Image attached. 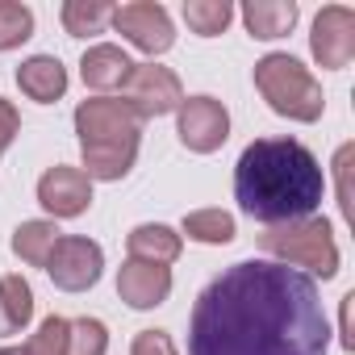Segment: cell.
Returning a JSON list of instances; mask_svg holds the SVG:
<instances>
[{
	"mask_svg": "<svg viewBox=\"0 0 355 355\" xmlns=\"http://www.w3.org/2000/svg\"><path fill=\"white\" fill-rule=\"evenodd\" d=\"M318 284L272 259H243L209 280L189 318V355H326Z\"/></svg>",
	"mask_w": 355,
	"mask_h": 355,
	"instance_id": "6da1fadb",
	"label": "cell"
},
{
	"mask_svg": "<svg viewBox=\"0 0 355 355\" xmlns=\"http://www.w3.org/2000/svg\"><path fill=\"white\" fill-rule=\"evenodd\" d=\"M326 197L318 155L297 138H255L234 163V201L263 226L313 218Z\"/></svg>",
	"mask_w": 355,
	"mask_h": 355,
	"instance_id": "7a4b0ae2",
	"label": "cell"
},
{
	"mask_svg": "<svg viewBox=\"0 0 355 355\" xmlns=\"http://www.w3.org/2000/svg\"><path fill=\"white\" fill-rule=\"evenodd\" d=\"M76 134L88 180H125L138 159L142 117L121 96H92L76 105Z\"/></svg>",
	"mask_w": 355,
	"mask_h": 355,
	"instance_id": "3957f363",
	"label": "cell"
},
{
	"mask_svg": "<svg viewBox=\"0 0 355 355\" xmlns=\"http://www.w3.org/2000/svg\"><path fill=\"white\" fill-rule=\"evenodd\" d=\"M255 88L268 101V109L288 117V121L309 125L326 109V96H322V84L313 80V71L301 59L284 55V51H272V55H263L255 63Z\"/></svg>",
	"mask_w": 355,
	"mask_h": 355,
	"instance_id": "277c9868",
	"label": "cell"
},
{
	"mask_svg": "<svg viewBox=\"0 0 355 355\" xmlns=\"http://www.w3.org/2000/svg\"><path fill=\"white\" fill-rule=\"evenodd\" d=\"M259 247L276 259V263H293V268H309L322 280L338 276V243L326 218H301V222H284V226H268L259 234Z\"/></svg>",
	"mask_w": 355,
	"mask_h": 355,
	"instance_id": "5b68a950",
	"label": "cell"
},
{
	"mask_svg": "<svg viewBox=\"0 0 355 355\" xmlns=\"http://www.w3.org/2000/svg\"><path fill=\"white\" fill-rule=\"evenodd\" d=\"M121 101L142 121H150V117H163V113L180 109L184 84H180V76H175L171 67H163V63H134V71H130V80L121 88Z\"/></svg>",
	"mask_w": 355,
	"mask_h": 355,
	"instance_id": "8992f818",
	"label": "cell"
},
{
	"mask_svg": "<svg viewBox=\"0 0 355 355\" xmlns=\"http://www.w3.org/2000/svg\"><path fill=\"white\" fill-rule=\"evenodd\" d=\"M175 134L193 155H214L230 138V113L218 96H184L175 109Z\"/></svg>",
	"mask_w": 355,
	"mask_h": 355,
	"instance_id": "52a82bcc",
	"label": "cell"
},
{
	"mask_svg": "<svg viewBox=\"0 0 355 355\" xmlns=\"http://www.w3.org/2000/svg\"><path fill=\"white\" fill-rule=\"evenodd\" d=\"M105 272V251L101 243L92 239H80V234H63L46 259V276L55 288L63 293H88Z\"/></svg>",
	"mask_w": 355,
	"mask_h": 355,
	"instance_id": "ba28073f",
	"label": "cell"
},
{
	"mask_svg": "<svg viewBox=\"0 0 355 355\" xmlns=\"http://www.w3.org/2000/svg\"><path fill=\"white\" fill-rule=\"evenodd\" d=\"M109 26L130 42V46H138L142 55H167L171 51V42H175V26H171V17H167V9L163 5H155V0H134V5H117L113 9V17H109Z\"/></svg>",
	"mask_w": 355,
	"mask_h": 355,
	"instance_id": "9c48e42d",
	"label": "cell"
},
{
	"mask_svg": "<svg viewBox=\"0 0 355 355\" xmlns=\"http://www.w3.org/2000/svg\"><path fill=\"white\" fill-rule=\"evenodd\" d=\"M309 51H313L318 67L343 71V67L355 59V13H351L347 5H326V9L313 17Z\"/></svg>",
	"mask_w": 355,
	"mask_h": 355,
	"instance_id": "30bf717a",
	"label": "cell"
},
{
	"mask_svg": "<svg viewBox=\"0 0 355 355\" xmlns=\"http://www.w3.org/2000/svg\"><path fill=\"white\" fill-rule=\"evenodd\" d=\"M38 205L59 222V218H80L92 205V180L84 175V167H67L55 163L42 171L38 180Z\"/></svg>",
	"mask_w": 355,
	"mask_h": 355,
	"instance_id": "8fae6325",
	"label": "cell"
},
{
	"mask_svg": "<svg viewBox=\"0 0 355 355\" xmlns=\"http://www.w3.org/2000/svg\"><path fill=\"white\" fill-rule=\"evenodd\" d=\"M117 297L130 309H159L171 297V268L142 263V259H125L117 268Z\"/></svg>",
	"mask_w": 355,
	"mask_h": 355,
	"instance_id": "7c38bea8",
	"label": "cell"
},
{
	"mask_svg": "<svg viewBox=\"0 0 355 355\" xmlns=\"http://www.w3.org/2000/svg\"><path fill=\"white\" fill-rule=\"evenodd\" d=\"M130 71H134L130 55H125L121 46H113V42H96V46H88V51H84V59H80V80H84L92 92L125 88Z\"/></svg>",
	"mask_w": 355,
	"mask_h": 355,
	"instance_id": "4fadbf2b",
	"label": "cell"
},
{
	"mask_svg": "<svg viewBox=\"0 0 355 355\" xmlns=\"http://www.w3.org/2000/svg\"><path fill=\"white\" fill-rule=\"evenodd\" d=\"M239 17H243L251 38L276 42V38H284L297 26L301 9H297V0H247V5L239 9Z\"/></svg>",
	"mask_w": 355,
	"mask_h": 355,
	"instance_id": "5bb4252c",
	"label": "cell"
},
{
	"mask_svg": "<svg viewBox=\"0 0 355 355\" xmlns=\"http://www.w3.org/2000/svg\"><path fill=\"white\" fill-rule=\"evenodd\" d=\"M17 88L38 101V105H55L63 101L67 92V67L55 59V55H30L21 67H17Z\"/></svg>",
	"mask_w": 355,
	"mask_h": 355,
	"instance_id": "9a60e30c",
	"label": "cell"
},
{
	"mask_svg": "<svg viewBox=\"0 0 355 355\" xmlns=\"http://www.w3.org/2000/svg\"><path fill=\"white\" fill-rule=\"evenodd\" d=\"M125 251H130V259H142V263H175L180 259V251H184V234H175L171 226H163V222H142V226H134L130 234H125Z\"/></svg>",
	"mask_w": 355,
	"mask_h": 355,
	"instance_id": "2e32d148",
	"label": "cell"
},
{
	"mask_svg": "<svg viewBox=\"0 0 355 355\" xmlns=\"http://www.w3.org/2000/svg\"><path fill=\"white\" fill-rule=\"evenodd\" d=\"M59 239H63V230H59L51 218L21 222V226L13 230V255L26 259L30 268H46V259H51V251H55Z\"/></svg>",
	"mask_w": 355,
	"mask_h": 355,
	"instance_id": "e0dca14e",
	"label": "cell"
},
{
	"mask_svg": "<svg viewBox=\"0 0 355 355\" xmlns=\"http://www.w3.org/2000/svg\"><path fill=\"white\" fill-rule=\"evenodd\" d=\"M30 318H34V288H30V280L17 276V272L0 276V326L13 334V330H26Z\"/></svg>",
	"mask_w": 355,
	"mask_h": 355,
	"instance_id": "ac0fdd59",
	"label": "cell"
},
{
	"mask_svg": "<svg viewBox=\"0 0 355 355\" xmlns=\"http://www.w3.org/2000/svg\"><path fill=\"white\" fill-rule=\"evenodd\" d=\"M180 230L193 243H205V247H226L239 234L234 214H226V209H193V214H184V226Z\"/></svg>",
	"mask_w": 355,
	"mask_h": 355,
	"instance_id": "d6986e66",
	"label": "cell"
},
{
	"mask_svg": "<svg viewBox=\"0 0 355 355\" xmlns=\"http://www.w3.org/2000/svg\"><path fill=\"white\" fill-rule=\"evenodd\" d=\"M59 17H63V30L71 38H92V34H105L113 5H105V0H67L59 9Z\"/></svg>",
	"mask_w": 355,
	"mask_h": 355,
	"instance_id": "ffe728a7",
	"label": "cell"
},
{
	"mask_svg": "<svg viewBox=\"0 0 355 355\" xmlns=\"http://www.w3.org/2000/svg\"><path fill=\"white\" fill-rule=\"evenodd\" d=\"M184 21H189L193 34L218 38L234 21V5H230V0H184Z\"/></svg>",
	"mask_w": 355,
	"mask_h": 355,
	"instance_id": "44dd1931",
	"label": "cell"
},
{
	"mask_svg": "<svg viewBox=\"0 0 355 355\" xmlns=\"http://www.w3.org/2000/svg\"><path fill=\"white\" fill-rule=\"evenodd\" d=\"M34 38V9L17 0H0V51H17Z\"/></svg>",
	"mask_w": 355,
	"mask_h": 355,
	"instance_id": "7402d4cb",
	"label": "cell"
},
{
	"mask_svg": "<svg viewBox=\"0 0 355 355\" xmlns=\"http://www.w3.org/2000/svg\"><path fill=\"white\" fill-rule=\"evenodd\" d=\"M109 351V330L101 318H76L67 326V355H105Z\"/></svg>",
	"mask_w": 355,
	"mask_h": 355,
	"instance_id": "603a6c76",
	"label": "cell"
},
{
	"mask_svg": "<svg viewBox=\"0 0 355 355\" xmlns=\"http://www.w3.org/2000/svg\"><path fill=\"white\" fill-rule=\"evenodd\" d=\"M67 318H59V313H51L34 334H30V343L21 347V355H67Z\"/></svg>",
	"mask_w": 355,
	"mask_h": 355,
	"instance_id": "cb8c5ba5",
	"label": "cell"
},
{
	"mask_svg": "<svg viewBox=\"0 0 355 355\" xmlns=\"http://www.w3.org/2000/svg\"><path fill=\"white\" fill-rule=\"evenodd\" d=\"M130 355H180L167 330H138L130 343Z\"/></svg>",
	"mask_w": 355,
	"mask_h": 355,
	"instance_id": "d4e9b609",
	"label": "cell"
},
{
	"mask_svg": "<svg viewBox=\"0 0 355 355\" xmlns=\"http://www.w3.org/2000/svg\"><path fill=\"white\" fill-rule=\"evenodd\" d=\"M351 155H355V146H351V142H343V146H338V155H334V175H338V209H343V218H347V222H355V214H351V184H347Z\"/></svg>",
	"mask_w": 355,
	"mask_h": 355,
	"instance_id": "484cf974",
	"label": "cell"
},
{
	"mask_svg": "<svg viewBox=\"0 0 355 355\" xmlns=\"http://www.w3.org/2000/svg\"><path fill=\"white\" fill-rule=\"evenodd\" d=\"M21 134V113L13 109V101L0 96V155H5L13 146V138Z\"/></svg>",
	"mask_w": 355,
	"mask_h": 355,
	"instance_id": "4316f807",
	"label": "cell"
},
{
	"mask_svg": "<svg viewBox=\"0 0 355 355\" xmlns=\"http://www.w3.org/2000/svg\"><path fill=\"white\" fill-rule=\"evenodd\" d=\"M351 305H355V293H343V301H338V343H343V351H355V334H351Z\"/></svg>",
	"mask_w": 355,
	"mask_h": 355,
	"instance_id": "83f0119b",
	"label": "cell"
},
{
	"mask_svg": "<svg viewBox=\"0 0 355 355\" xmlns=\"http://www.w3.org/2000/svg\"><path fill=\"white\" fill-rule=\"evenodd\" d=\"M0 355H21V351L17 347H0Z\"/></svg>",
	"mask_w": 355,
	"mask_h": 355,
	"instance_id": "f1b7e54d",
	"label": "cell"
}]
</instances>
